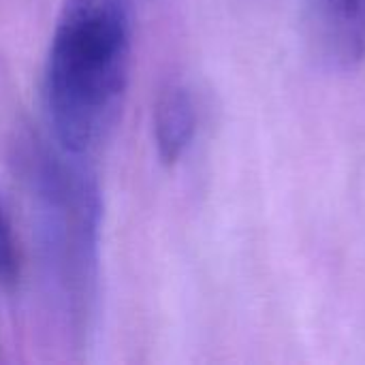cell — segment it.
I'll return each mask as SVG.
<instances>
[{
    "label": "cell",
    "instance_id": "cell-1",
    "mask_svg": "<svg viewBox=\"0 0 365 365\" xmlns=\"http://www.w3.org/2000/svg\"><path fill=\"white\" fill-rule=\"evenodd\" d=\"M133 66V0H64L43 68L49 137L92 158L113 135Z\"/></svg>",
    "mask_w": 365,
    "mask_h": 365
},
{
    "label": "cell",
    "instance_id": "cell-2",
    "mask_svg": "<svg viewBox=\"0 0 365 365\" xmlns=\"http://www.w3.org/2000/svg\"><path fill=\"white\" fill-rule=\"evenodd\" d=\"M19 169L30 199L32 233L43 267L73 319L90 310L98 278L101 197L86 158L51 137L21 141Z\"/></svg>",
    "mask_w": 365,
    "mask_h": 365
},
{
    "label": "cell",
    "instance_id": "cell-3",
    "mask_svg": "<svg viewBox=\"0 0 365 365\" xmlns=\"http://www.w3.org/2000/svg\"><path fill=\"white\" fill-rule=\"evenodd\" d=\"M304 24L317 58L336 71L365 62V0H302Z\"/></svg>",
    "mask_w": 365,
    "mask_h": 365
},
{
    "label": "cell",
    "instance_id": "cell-4",
    "mask_svg": "<svg viewBox=\"0 0 365 365\" xmlns=\"http://www.w3.org/2000/svg\"><path fill=\"white\" fill-rule=\"evenodd\" d=\"M152 130L158 158L173 167L190 150L197 135V103L188 86L169 81L154 101Z\"/></svg>",
    "mask_w": 365,
    "mask_h": 365
},
{
    "label": "cell",
    "instance_id": "cell-5",
    "mask_svg": "<svg viewBox=\"0 0 365 365\" xmlns=\"http://www.w3.org/2000/svg\"><path fill=\"white\" fill-rule=\"evenodd\" d=\"M15 278V248L9 225L0 212V284H9Z\"/></svg>",
    "mask_w": 365,
    "mask_h": 365
}]
</instances>
